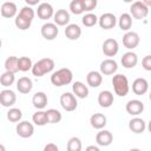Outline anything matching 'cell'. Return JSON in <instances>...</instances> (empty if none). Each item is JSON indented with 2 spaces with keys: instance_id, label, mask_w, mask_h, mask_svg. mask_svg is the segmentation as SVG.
I'll return each instance as SVG.
<instances>
[{
  "instance_id": "cell-1",
  "label": "cell",
  "mask_w": 151,
  "mask_h": 151,
  "mask_svg": "<svg viewBox=\"0 0 151 151\" xmlns=\"http://www.w3.org/2000/svg\"><path fill=\"white\" fill-rule=\"evenodd\" d=\"M72 79H73V73L70 68H66V67L59 68L58 71L53 72L51 76V83L57 87L71 84Z\"/></svg>"
},
{
  "instance_id": "cell-2",
  "label": "cell",
  "mask_w": 151,
  "mask_h": 151,
  "mask_svg": "<svg viewBox=\"0 0 151 151\" xmlns=\"http://www.w3.org/2000/svg\"><path fill=\"white\" fill-rule=\"evenodd\" d=\"M53 68H54V60L51 58H42V59H40L33 64V67L31 71H32L33 76L42 77L46 73L52 72Z\"/></svg>"
},
{
  "instance_id": "cell-3",
  "label": "cell",
  "mask_w": 151,
  "mask_h": 151,
  "mask_svg": "<svg viewBox=\"0 0 151 151\" xmlns=\"http://www.w3.org/2000/svg\"><path fill=\"white\" fill-rule=\"evenodd\" d=\"M112 85H113V90L114 93L119 97H125L127 96L129 91H130V85H129V80L124 74H114L112 78Z\"/></svg>"
},
{
  "instance_id": "cell-4",
  "label": "cell",
  "mask_w": 151,
  "mask_h": 151,
  "mask_svg": "<svg viewBox=\"0 0 151 151\" xmlns=\"http://www.w3.org/2000/svg\"><path fill=\"white\" fill-rule=\"evenodd\" d=\"M60 105L61 107L67 111V112H72L77 109L78 106V101H77V97L74 93L71 92H65L60 96Z\"/></svg>"
},
{
  "instance_id": "cell-5",
  "label": "cell",
  "mask_w": 151,
  "mask_h": 151,
  "mask_svg": "<svg viewBox=\"0 0 151 151\" xmlns=\"http://www.w3.org/2000/svg\"><path fill=\"white\" fill-rule=\"evenodd\" d=\"M130 14L134 19H144L149 14V7L143 1H133L130 7Z\"/></svg>"
},
{
  "instance_id": "cell-6",
  "label": "cell",
  "mask_w": 151,
  "mask_h": 151,
  "mask_svg": "<svg viewBox=\"0 0 151 151\" xmlns=\"http://www.w3.org/2000/svg\"><path fill=\"white\" fill-rule=\"evenodd\" d=\"M15 131H17V134L19 137H21V138H29L34 133V126H33L32 123H29L27 120H20L17 124Z\"/></svg>"
},
{
  "instance_id": "cell-7",
  "label": "cell",
  "mask_w": 151,
  "mask_h": 151,
  "mask_svg": "<svg viewBox=\"0 0 151 151\" xmlns=\"http://www.w3.org/2000/svg\"><path fill=\"white\" fill-rule=\"evenodd\" d=\"M58 33H59V29L55 22H46L41 26V35L46 40H54Z\"/></svg>"
},
{
  "instance_id": "cell-8",
  "label": "cell",
  "mask_w": 151,
  "mask_h": 151,
  "mask_svg": "<svg viewBox=\"0 0 151 151\" xmlns=\"http://www.w3.org/2000/svg\"><path fill=\"white\" fill-rule=\"evenodd\" d=\"M140 38L139 34L137 32L133 31H127L124 35H123V45L127 48V50H133L139 45Z\"/></svg>"
},
{
  "instance_id": "cell-9",
  "label": "cell",
  "mask_w": 151,
  "mask_h": 151,
  "mask_svg": "<svg viewBox=\"0 0 151 151\" xmlns=\"http://www.w3.org/2000/svg\"><path fill=\"white\" fill-rule=\"evenodd\" d=\"M37 15L41 20H48V19L53 18L54 9H53V7H52L51 4H48V2H41V4L38 5Z\"/></svg>"
},
{
  "instance_id": "cell-10",
  "label": "cell",
  "mask_w": 151,
  "mask_h": 151,
  "mask_svg": "<svg viewBox=\"0 0 151 151\" xmlns=\"http://www.w3.org/2000/svg\"><path fill=\"white\" fill-rule=\"evenodd\" d=\"M117 22H118V21H117L116 15H114L113 13H110V12L101 14L100 18L98 19L99 26H100L101 28H104V29H111V28H113V27L117 25Z\"/></svg>"
},
{
  "instance_id": "cell-11",
  "label": "cell",
  "mask_w": 151,
  "mask_h": 151,
  "mask_svg": "<svg viewBox=\"0 0 151 151\" xmlns=\"http://www.w3.org/2000/svg\"><path fill=\"white\" fill-rule=\"evenodd\" d=\"M119 51L118 41L113 38H109L103 42V53L106 57H114Z\"/></svg>"
},
{
  "instance_id": "cell-12",
  "label": "cell",
  "mask_w": 151,
  "mask_h": 151,
  "mask_svg": "<svg viewBox=\"0 0 151 151\" xmlns=\"http://www.w3.org/2000/svg\"><path fill=\"white\" fill-rule=\"evenodd\" d=\"M117 70H118V64L116 60L111 58H107L100 63V72L104 76H112L117 72Z\"/></svg>"
},
{
  "instance_id": "cell-13",
  "label": "cell",
  "mask_w": 151,
  "mask_h": 151,
  "mask_svg": "<svg viewBox=\"0 0 151 151\" xmlns=\"http://www.w3.org/2000/svg\"><path fill=\"white\" fill-rule=\"evenodd\" d=\"M17 101V94L12 90H2L0 92V104L4 107H11Z\"/></svg>"
},
{
  "instance_id": "cell-14",
  "label": "cell",
  "mask_w": 151,
  "mask_h": 151,
  "mask_svg": "<svg viewBox=\"0 0 151 151\" xmlns=\"http://www.w3.org/2000/svg\"><path fill=\"white\" fill-rule=\"evenodd\" d=\"M125 110L131 116H138L144 111V104L138 99H131L126 103Z\"/></svg>"
},
{
  "instance_id": "cell-15",
  "label": "cell",
  "mask_w": 151,
  "mask_h": 151,
  "mask_svg": "<svg viewBox=\"0 0 151 151\" xmlns=\"http://www.w3.org/2000/svg\"><path fill=\"white\" fill-rule=\"evenodd\" d=\"M149 90V83L145 78H137L132 83V91L137 96H143Z\"/></svg>"
},
{
  "instance_id": "cell-16",
  "label": "cell",
  "mask_w": 151,
  "mask_h": 151,
  "mask_svg": "<svg viewBox=\"0 0 151 151\" xmlns=\"http://www.w3.org/2000/svg\"><path fill=\"white\" fill-rule=\"evenodd\" d=\"M33 88V81L31 78L28 77H21L18 79L17 81V90L22 93V94H27L32 91Z\"/></svg>"
},
{
  "instance_id": "cell-17",
  "label": "cell",
  "mask_w": 151,
  "mask_h": 151,
  "mask_svg": "<svg viewBox=\"0 0 151 151\" xmlns=\"http://www.w3.org/2000/svg\"><path fill=\"white\" fill-rule=\"evenodd\" d=\"M129 129L130 131H132L136 134L143 133L146 129V123L144 122V119L139 118V117H134L129 122Z\"/></svg>"
},
{
  "instance_id": "cell-18",
  "label": "cell",
  "mask_w": 151,
  "mask_h": 151,
  "mask_svg": "<svg viewBox=\"0 0 151 151\" xmlns=\"http://www.w3.org/2000/svg\"><path fill=\"white\" fill-rule=\"evenodd\" d=\"M0 12H1V15L4 18H13V17H17L18 8L13 1H6L1 5Z\"/></svg>"
},
{
  "instance_id": "cell-19",
  "label": "cell",
  "mask_w": 151,
  "mask_h": 151,
  "mask_svg": "<svg viewBox=\"0 0 151 151\" xmlns=\"http://www.w3.org/2000/svg\"><path fill=\"white\" fill-rule=\"evenodd\" d=\"M113 140V136L109 130H100L96 136V142L99 146H109Z\"/></svg>"
},
{
  "instance_id": "cell-20",
  "label": "cell",
  "mask_w": 151,
  "mask_h": 151,
  "mask_svg": "<svg viewBox=\"0 0 151 151\" xmlns=\"http://www.w3.org/2000/svg\"><path fill=\"white\" fill-rule=\"evenodd\" d=\"M70 19H71L70 13L64 8H60L57 12H54L53 20L58 26H67L68 22H70Z\"/></svg>"
},
{
  "instance_id": "cell-21",
  "label": "cell",
  "mask_w": 151,
  "mask_h": 151,
  "mask_svg": "<svg viewBox=\"0 0 151 151\" xmlns=\"http://www.w3.org/2000/svg\"><path fill=\"white\" fill-rule=\"evenodd\" d=\"M120 63L125 68H133L138 64V57L134 52H126L123 54Z\"/></svg>"
},
{
  "instance_id": "cell-22",
  "label": "cell",
  "mask_w": 151,
  "mask_h": 151,
  "mask_svg": "<svg viewBox=\"0 0 151 151\" xmlns=\"http://www.w3.org/2000/svg\"><path fill=\"white\" fill-rule=\"evenodd\" d=\"M98 104L104 109L110 107L113 104V94H112V92L109 91V90L101 91L98 94Z\"/></svg>"
},
{
  "instance_id": "cell-23",
  "label": "cell",
  "mask_w": 151,
  "mask_h": 151,
  "mask_svg": "<svg viewBox=\"0 0 151 151\" xmlns=\"http://www.w3.org/2000/svg\"><path fill=\"white\" fill-rule=\"evenodd\" d=\"M106 117L105 114L103 113H93L91 117H90V123H91V126L96 130H101L105 127L106 125Z\"/></svg>"
},
{
  "instance_id": "cell-24",
  "label": "cell",
  "mask_w": 151,
  "mask_h": 151,
  "mask_svg": "<svg viewBox=\"0 0 151 151\" xmlns=\"http://www.w3.org/2000/svg\"><path fill=\"white\" fill-rule=\"evenodd\" d=\"M86 81L87 85H90L91 87H99L103 83V76L101 72L98 71H90L86 76Z\"/></svg>"
},
{
  "instance_id": "cell-25",
  "label": "cell",
  "mask_w": 151,
  "mask_h": 151,
  "mask_svg": "<svg viewBox=\"0 0 151 151\" xmlns=\"http://www.w3.org/2000/svg\"><path fill=\"white\" fill-rule=\"evenodd\" d=\"M65 35L70 40H78L81 35V28L77 24H68L65 28Z\"/></svg>"
},
{
  "instance_id": "cell-26",
  "label": "cell",
  "mask_w": 151,
  "mask_h": 151,
  "mask_svg": "<svg viewBox=\"0 0 151 151\" xmlns=\"http://www.w3.org/2000/svg\"><path fill=\"white\" fill-rule=\"evenodd\" d=\"M47 96L45 92H37L32 98V104L37 110H42L47 105Z\"/></svg>"
},
{
  "instance_id": "cell-27",
  "label": "cell",
  "mask_w": 151,
  "mask_h": 151,
  "mask_svg": "<svg viewBox=\"0 0 151 151\" xmlns=\"http://www.w3.org/2000/svg\"><path fill=\"white\" fill-rule=\"evenodd\" d=\"M72 91L76 94V97L80 98V99H84L88 96V88L81 81H74L73 85H72Z\"/></svg>"
},
{
  "instance_id": "cell-28",
  "label": "cell",
  "mask_w": 151,
  "mask_h": 151,
  "mask_svg": "<svg viewBox=\"0 0 151 151\" xmlns=\"http://www.w3.org/2000/svg\"><path fill=\"white\" fill-rule=\"evenodd\" d=\"M118 25L122 31H130L132 27V15L130 13H123L118 19Z\"/></svg>"
},
{
  "instance_id": "cell-29",
  "label": "cell",
  "mask_w": 151,
  "mask_h": 151,
  "mask_svg": "<svg viewBox=\"0 0 151 151\" xmlns=\"http://www.w3.org/2000/svg\"><path fill=\"white\" fill-rule=\"evenodd\" d=\"M19 58L15 55H11L5 60V70L6 71H11L13 73L19 72V65H18Z\"/></svg>"
},
{
  "instance_id": "cell-30",
  "label": "cell",
  "mask_w": 151,
  "mask_h": 151,
  "mask_svg": "<svg viewBox=\"0 0 151 151\" xmlns=\"http://www.w3.org/2000/svg\"><path fill=\"white\" fill-rule=\"evenodd\" d=\"M14 24H15L17 28H19L21 31H25V29H28L31 27L32 20H29V19H27V18H25V17H22L18 13L15 19H14Z\"/></svg>"
},
{
  "instance_id": "cell-31",
  "label": "cell",
  "mask_w": 151,
  "mask_h": 151,
  "mask_svg": "<svg viewBox=\"0 0 151 151\" xmlns=\"http://www.w3.org/2000/svg\"><path fill=\"white\" fill-rule=\"evenodd\" d=\"M32 120L35 125L38 126H44L47 123V116H46V111H42V110H38L33 116H32Z\"/></svg>"
},
{
  "instance_id": "cell-32",
  "label": "cell",
  "mask_w": 151,
  "mask_h": 151,
  "mask_svg": "<svg viewBox=\"0 0 151 151\" xmlns=\"http://www.w3.org/2000/svg\"><path fill=\"white\" fill-rule=\"evenodd\" d=\"M14 74H15V73H13V72H11V71H5V72L1 74V77H0V84H1V86L8 87V86L13 85V83H14V80H15V76H14Z\"/></svg>"
},
{
  "instance_id": "cell-33",
  "label": "cell",
  "mask_w": 151,
  "mask_h": 151,
  "mask_svg": "<svg viewBox=\"0 0 151 151\" xmlns=\"http://www.w3.org/2000/svg\"><path fill=\"white\" fill-rule=\"evenodd\" d=\"M46 116H47V123L48 124H57L63 118L61 113L55 109H48L46 111Z\"/></svg>"
},
{
  "instance_id": "cell-34",
  "label": "cell",
  "mask_w": 151,
  "mask_h": 151,
  "mask_svg": "<svg viewBox=\"0 0 151 151\" xmlns=\"http://www.w3.org/2000/svg\"><path fill=\"white\" fill-rule=\"evenodd\" d=\"M22 118V112L20 109H17V107H11L7 112V119L11 122V123H19Z\"/></svg>"
},
{
  "instance_id": "cell-35",
  "label": "cell",
  "mask_w": 151,
  "mask_h": 151,
  "mask_svg": "<svg viewBox=\"0 0 151 151\" xmlns=\"http://www.w3.org/2000/svg\"><path fill=\"white\" fill-rule=\"evenodd\" d=\"M18 65H19V71L20 72H27L28 70H32V67H33L32 59L28 58V57H20L19 61H18Z\"/></svg>"
},
{
  "instance_id": "cell-36",
  "label": "cell",
  "mask_w": 151,
  "mask_h": 151,
  "mask_svg": "<svg viewBox=\"0 0 151 151\" xmlns=\"http://www.w3.org/2000/svg\"><path fill=\"white\" fill-rule=\"evenodd\" d=\"M98 19H99V18H98L96 14L88 12L87 14H85V15L83 17L81 22H83V25L86 26V27H92V26H94L96 24H98Z\"/></svg>"
},
{
  "instance_id": "cell-37",
  "label": "cell",
  "mask_w": 151,
  "mask_h": 151,
  "mask_svg": "<svg viewBox=\"0 0 151 151\" xmlns=\"http://www.w3.org/2000/svg\"><path fill=\"white\" fill-rule=\"evenodd\" d=\"M83 149L81 140L78 137H71L67 142V150L68 151H80Z\"/></svg>"
},
{
  "instance_id": "cell-38",
  "label": "cell",
  "mask_w": 151,
  "mask_h": 151,
  "mask_svg": "<svg viewBox=\"0 0 151 151\" xmlns=\"http://www.w3.org/2000/svg\"><path fill=\"white\" fill-rule=\"evenodd\" d=\"M70 11H71V13H73L76 15H79V14L84 13L85 9H84L81 0H72L70 2Z\"/></svg>"
},
{
  "instance_id": "cell-39",
  "label": "cell",
  "mask_w": 151,
  "mask_h": 151,
  "mask_svg": "<svg viewBox=\"0 0 151 151\" xmlns=\"http://www.w3.org/2000/svg\"><path fill=\"white\" fill-rule=\"evenodd\" d=\"M19 14L20 15H22V17H25V18H27V19H29V20H33L34 19V15H35V12H34V9L32 8V6H24L21 9H20V12H19Z\"/></svg>"
},
{
  "instance_id": "cell-40",
  "label": "cell",
  "mask_w": 151,
  "mask_h": 151,
  "mask_svg": "<svg viewBox=\"0 0 151 151\" xmlns=\"http://www.w3.org/2000/svg\"><path fill=\"white\" fill-rule=\"evenodd\" d=\"M85 12H91L97 7L98 0H81Z\"/></svg>"
},
{
  "instance_id": "cell-41",
  "label": "cell",
  "mask_w": 151,
  "mask_h": 151,
  "mask_svg": "<svg viewBox=\"0 0 151 151\" xmlns=\"http://www.w3.org/2000/svg\"><path fill=\"white\" fill-rule=\"evenodd\" d=\"M142 66L146 71H151V55H145L142 60Z\"/></svg>"
},
{
  "instance_id": "cell-42",
  "label": "cell",
  "mask_w": 151,
  "mask_h": 151,
  "mask_svg": "<svg viewBox=\"0 0 151 151\" xmlns=\"http://www.w3.org/2000/svg\"><path fill=\"white\" fill-rule=\"evenodd\" d=\"M58 150H59L58 145L57 144H53V143H50V144H47V145L44 146V151H58Z\"/></svg>"
},
{
  "instance_id": "cell-43",
  "label": "cell",
  "mask_w": 151,
  "mask_h": 151,
  "mask_svg": "<svg viewBox=\"0 0 151 151\" xmlns=\"http://www.w3.org/2000/svg\"><path fill=\"white\" fill-rule=\"evenodd\" d=\"M40 0H25V2L28 5V6H35L39 4Z\"/></svg>"
},
{
  "instance_id": "cell-44",
  "label": "cell",
  "mask_w": 151,
  "mask_h": 151,
  "mask_svg": "<svg viewBox=\"0 0 151 151\" xmlns=\"http://www.w3.org/2000/svg\"><path fill=\"white\" fill-rule=\"evenodd\" d=\"M86 150H87V151H91V150H93V151H99V146L90 145V146H87V147H86Z\"/></svg>"
},
{
  "instance_id": "cell-45",
  "label": "cell",
  "mask_w": 151,
  "mask_h": 151,
  "mask_svg": "<svg viewBox=\"0 0 151 151\" xmlns=\"http://www.w3.org/2000/svg\"><path fill=\"white\" fill-rule=\"evenodd\" d=\"M143 2H144L147 7H151V0H143Z\"/></svg>"
},
{
  "instance_id": "cell-46",
  "label": "cell",
  "mask_w": 151,
  "mask_h": 151,
  "mask_svg": "<svg viewBox=\"0 0 151 151\" xmlns=\"http://www.w3.org/2000/svg\"><path fill=\"white\" fill-rule=\"evenodd\" d=\"M147 129H149V132L151 133V119H150V122H149V124H147Z\"/></svg>"
},
{
  "instance_id": "cell-47",
  "label": "cell",
  "mask_w": 151,
  "mask_h": 151,
  "mask_svg": "<svg viewBox=\"0 0 151 151\" xmlns=\"http://www.w3.org/2000/svg\"><path fill=\"white\" fill-rule=\"evenodd\" d=\"M123 1H124V2H132L133 0H123Z\"/></svg>"
},
{
  "instance_id": "cell-48",
  "label": "cell",
  "mask_w": 151,
  "mask_h": 151,
  "mask_svg": "<svg viewBox=\"0 0 151 151\" xmlns=\"http://www.w3.org/2000/svg\"><path fill=\"white\" fill-rule=\"evenodd\" d=\"M149 98H150V101H151V92H150V94H149Z\"/></svg>"
}]
</instances>
